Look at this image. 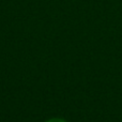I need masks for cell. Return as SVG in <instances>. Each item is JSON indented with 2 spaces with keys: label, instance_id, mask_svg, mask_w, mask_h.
Returning a JSON list of instances; mask_svg holds the SVG:
<instances>
[{
  "label": "cell",
  "instance_id": "obj_1",
  "mask_svg": "<svg viewBox=\"0 0 122 122\" xmlns=\"http://www.w3.org/2000/svg\"><path fill=\"white\" fill-rule=\"evenodd\" d=\"M46 122H65V121L62 120V119H57V118H55V119H51V120H48V121H46Z\"/></svg>",
  "mask_w": 122,
  "mask_h": 122
}]
</instances>
